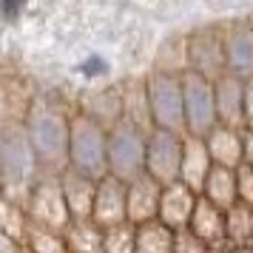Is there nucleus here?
Returning a JSON list of instances; mask_svg holds the SVG:
<instances>
[{
	"label": "nucleus",
	"instance_id": "obj_1",
	"mask_svg": "<svg viewBox=\"0 0 253 253\" xmlns=\"http://www.w3.org/2000/svg\"><path fill=\"white\" fill-rule=\"evenodd\" d=\"M29 145L35 151V160L43 165H51L54 160L69 162V126L57 117L46 111L37 123L26 128Z\"/></svg>",
	"mask_w": 253,
	"mask_h": 253
},
{
	"label": "nucleus",
	"instance_id": "obj_2",
	"mask_svg": "<svg viewBox=\"0 0 253 253\" xmlns=\"http://www.w3.org/2000/svg\"><path fill=\"white\" fill-rule=\"evenodd\" d=\"M26 3L29 0H0V14H3V20H17L20 14H23V9H26Z\"/></svg>",
	"mask_w": 253,
	"mask_h": 253
},
{
	"label": "nucleus",
	"instance_id": "obj_3",
	"mask_svg": "<svg viewBox=\"0 0 253 253\" xmlns=\"http://www.w3.org/2000/svg\"><path fill=\"white\" fill-rule=\"evenodd\" d=\"M80 71L85 74V77H97V74H105V71H108V66H105L103 57H88V60H83Z\"/></svg>",
	"mask_w": 253,
	"mask_h": 253
}]
</instances>
